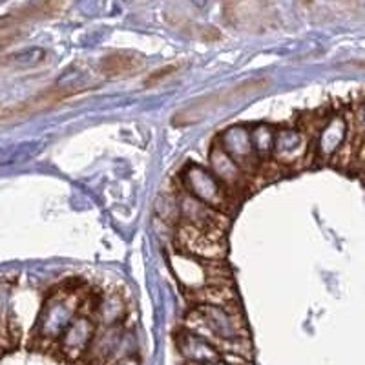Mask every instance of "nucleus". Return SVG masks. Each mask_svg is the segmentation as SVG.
Segmentation results:
<instances>
[{"label": "nucleus", "instance_id": "f257e3e1", "mask_svg": "<svg viewBox=\"0 0 365 365\" xmlns=\"http://www.w3.org/2000/svg\"><path fill=\"white\" fill-rule=\"evenodd\" d=\"M267 86H269V81L267 79H250L243 81V83L236 84V86L214 91L210 96L201 97V99L197 101H192V104H188L187 108H182L181 112L175 113L174 125L187 126L192 125V123H197V120L205 119L207 113L214 112V110L221 108V106H227V104L230 103H237V101L245 99V97L252 96V93L265 90Z\"/></svg>", "mask_w": 365, "mask_h": 365}, {"label": "nucleus", "instance_id": "f03ea898", "mask_svg": "<svg viewBox=\"0 0 365 365\" xmlns=\"http://www.w3.org/2000/svg\"><path fill=\"white\" fill-rule=\"evenodd\" d=\"M81 312L79 292H53L48 298L37 324V338L44 341H58L64 331Z\"/></svg>", "mask_w": 365, "mask_h": 365}, {"label": "nucleus", "instance_id": "7ed1b4c3", "mask_svg": "<svg viewBox=\"0 0 365 365\" xmlns=\"http://www.w3.org/2000/svg\"><path fill=\"white\" fill-rule=\"evenodd\" d=\"M182 188L192 197L220 212L227 210V205H230V192L217 181L216 175L200 165H190L182 172Z\"/></svg>", "mask_w": 365, "mask_h": 365}, {"label": "nucleus", "instance_id": "20e7f679", "mask_svg": "<svg viewBox=\"0 0 365 365\" xmlns=\"http://www.w3.org/2000/svg\"><path fill=\"white\" fill-rule=\"evenodd\" d=\"M223 17L232 28L250 34H265L278 26L276 11L265 2H228L223 6Z\"/></svg>", "mask_w": 365, "mask_h": 365}, {"label": "nucleus", "instance_id": "39448f33", "mask_svg": "<svg viewBox=\"0 0 365 365\" xmlns=\"http://www.w3.org/2000/svg\"><path fill=\"white\" fill-rule=\"evenodd\" d=\"M178 245L181 252L203 259V262H223V234L205 232L200 228L181 223L178 232Z\"/></svg>", "mask_w": 365, "mask_h": 365}, {"label": "nucleus", "instance_id": "423d86ee", "mask_svg": "<svg viewBox=\"0 0 365 365\" xmlns=\"http://www.w3.org/2000/svg\"><path fill=\"white\" fill-rule=\"evenodd\" d=\"M178 214L182 220V225H190L205 232L223 234L227 227V216L223 212L201 203L187 192H182L178 197Z\"/></svg>", "mask_w": 365, "mask_h": 365}, {"label": "nucleus", "instance_id": "0eeeda50", "mask_svg": "<svg viewBox=\"0 0 365 365\" xmlns=\"http://www.w3.org/2000/svg\"><path fill=\"white\" fill-rule=\"evenodd\" d=\"M96 322L91 319V314H77V318L58 338V349L70 360L84 356L90 349L91 341L96 338Z\"/></svg>", "mask_w": 365, "mask_h": 365}, {"label": "nucleus", "instance_id": "6e6552de", "mask_svg": "<svg viewBox=\"0 0 365 365\" xmlns=\"http://www.w3.org/2000/svg\"><path fill=\"white\" fill-rule=\"evenodd\" d=\"M170 265L174 269L175 276L179 282L185 285V291L195 292L208 287V274H207V263L203 259H197L194 256H188L185 252L175 254L170 259Z\"/></svg>", "mask_w": 365, "mask_h": 365}, {"label": "nucleus", "instance_id": "1a4fd4ad", "mask_svg": "<svg viewBox=\"0 0 365 365\" xmlns=\"http://www.w3.org/2000/svg\"><path fill=\"white\" fill-rule=\"evenodd\" d=\"M220 139L221 148L236 161V165L240 166L241 170L252 165L256 150H254L252 137H250L249 130L241 128V126H234V128H228L227 132L221 133Z\"/></svg>", "mask_w": 365, "mask_h": 365}, {"label": "nucleus", "instance_id": "9d476101", "mask_svg": "<svg viewBox=\"0 0 365 365\" xmlns=\"http://www.w3.org/2000/svg\"><path fill=\"white\" fill-rule=\"evenodd\" d=\"M145 68V58L130 51H113L104 55L99 63V71L108 79H125Z\"/></svg>", "mask_w": 365, "mask_h": 365}, {"label": "nucleus", "instance_id": "9b49d317", "mask_svg": "<svg viewBox=\"0 0 365 365\" xmlns=\"http://www.w3.org/2000/svg\"><path fill=\"white\" fill-rule=\"evenodd\" d=\"M272 152L279 163L292 165L307 154V137L298 130H282L274 137Z\"/></svg>", "mask_w": 365, "mask_h": 365}, {"label": "nucleus", "instance_id": "f8f14e48", "mask_svg": "<svg viewBox=\"0 0 365 365\" xmlns=\"http://www.w3.org/2000/svg\"><path fill=\"white\" fill-rule=\"evenodd\" d=\"M210 172L216 175L217 181L228 192L237 190V187L243 182V172H241V168L220 145H214L210 150Z\"/></svg>", "mask_w": 365, "mask_h": 365}, {"label": "nucleus", "instance_id": "ddd939ff", "mask_svg": "<svg viewBox=\"0 0 365 365\" xmlns=\"http://www.w3.org/2000/svg\"><path fill=\"white\" fill-rule=\"evenodd\" d=\"M120 340H123L120 327H101V331L96 332V338L86 354H90L91 360L97 364H106L120 349Z\"/></svg>", "mask_w": 365, "mask_h": 365}, {"label": "nucleus", "instance_id": "4468645a", "mask_svg": "<svg viewBox=\"0 0 365 365\" xmlns=\"http://www.w3.org/2000/svg\"><path fill=\"white\" fill-rule=\"evenodd\" d=\"M90 314L99 327H119V322L125 316V302L119 294L110 292L96 303Z\"/></svg>", "mask_w": 365, "mask_h": 365}, {"label": "nucleus", "instance_id": "2eb2a0df", "mask_svg": "<svg viewBox=\"0 0 365 365\" xmlns=\"http://www.w3.org/2000/svg\"><path fill=\"white\" fill-rule=\"evenodd\" d=\"M181 354L190 361L192 365H208L212 361H217L221 358V354L217 353L216 347H212L208 341H205L203 338L195 336L192 332L187 331V334L181 338Z\"/></svg>", "mask_w": 365, "mask_h": 365}, {"label": "nucleus", "instance_id": "dca6fc26", "mask_svg": "<svg viewBox=\"0 0 365 365\" xmlns=\"http://www.w3.org/2000/svg\"><path fill=\"white\" fill-rule=\"evenodd\" d=\"M194 299L195 307L208 305V307H228L237 303V294L234 292V285H208L195 292H188Z\"/></svg>", "mask_w": 365, "mask_h": 365}, {"label": "nucleus", "instance_id": "f3484780", "mask_svg": "<svg viewBox=\"0 0 365 365\" xmlns=\"http://www.w3.org/2000/svg\"><path fill=\"white\" fill-rule=\"evenodd\" d=\"M341 133H344V125H341V120L334 119L327 128H324V137H322L319 148L325 150V152H332L340 145Z\"/></svg>", "mask_w": 365, "mask_h": 365}, {"label": "nucleus", "instance_id": "a211bd4d", "mask_svg": "<svg viewBox=\"0 0 365 365\" xmlns=\"http://www.w3.org/2000/svg\"><path fill=\"white\" fill-rule=\"evenodd\" d=\"M44 57H46V53L42 50H26V51H21V53L9 55L8 63L26 64V66L29 64V66H31V64L42 63V58Z\"/></svg>", "mask_w": 365, "mask_h": 365}, {"label": "nucleus", "instance_id": "6ab92c4d", "mask_svg": "<svg viewBox=\"0 0 365 365\" xmlns=\"http://www.w3.org/2000/svg\"><path fill=\"white\" fill-rule=\"evenodd\" d=\"M179 68H181L179 64H166V66H163V68H159V70L152 71V73H150L148 77L145 79V86L146 88L155 86V84L163 83L165 79H170L172 75L178 73Z\"/></svg>", "mask_w": 365, "mask_h": 365}, {"label": "nucleus", "instance_id": "aec40b11", "mask_svg": "<svg viewBox=\"0 0 365 365\" xmlns=\"http://www.w3.org/2000/svg\"><path fill=\"white\" fill-rule=\"evenodd\" d=\"M115 365H139V364H137V360L133 356H123Z\"/></svg>", "mask_w": 365, "mask_h": 365}, {"label": "nucleus", "instance_id": "412c9836", "mask_svg": "<svg viewBox=\"0 0 365 365\" xmlns=\"http://www.w3.org/2000/svg\"><path fill=\"white\" fill-rule=\"evenodd\" d=\"M208 365H228V364H227V361L221 360V358H220V360H217V361H212V364H208Z\"/></svg>", "mask_w": 365, "mask_h": 365}, {"label": "nucleus", "instance_id": "4be33fe9", "mask_svg": "<svg viewBox=\"0 0 365 365\" xmlns=\"http://www.w3.org/2000/svg\"><path fill=\"white\" fill-rule=\"evenodd\" d=\"M356 66H360V68H365V63H358Z\"/></svg>", "mask_w": 365, "mask_h": 365}]
</instances>
